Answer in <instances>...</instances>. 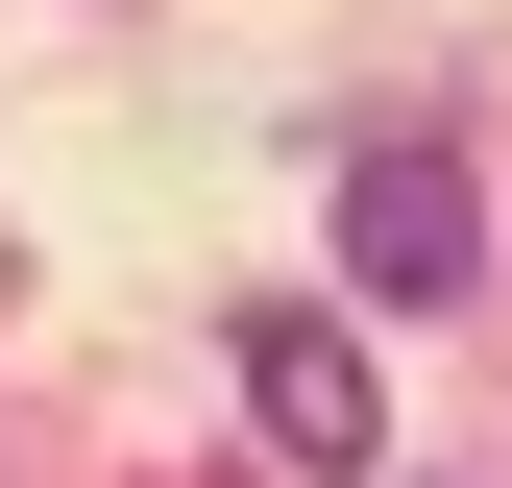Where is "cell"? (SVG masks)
<instances>
[{"label":"cell","mask_w":512,"mask_h":488,"mask_svg":"<svg viewBox=\"0 0 512 488\" xmlns=\"http://www.w3.org/2000/svg\"><path fill=\"white\" fill-rule=\"evenodd\" d=\"M342 269H366V293H464V269H488L464 171H439V147H366V171H342Z\"/></svg>","instance_id":"obj_1"},{"label":"cell","mask_w":512,"mask_h":488,"mask_svg":"<svg viewBox=\"0 0 512 488\" xmlns=\"http://www.w3.org/2000/svg\"><path fill=\"white\" fill-rule=\"evenodd\" d=\"M244 391H269L293 464H366V342L342 318H244Z\"/></svg>","instance_id":"obj_2"}]
</instances>
